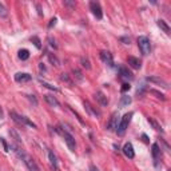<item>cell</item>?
I'll use <instances>...</instances> for the list:
<instances>
[{"mask_svg": "<svg viewBox=\"0 0 171 171\" xmlns=\"http://www.w3.org/2000/svg\"><path fill=\"white\" fill-rule=\"evenodd\" d=\"M142 139H143V142H149V139H147V135H142Z\"/></svg>", "mask_w": 171, "mask_h": 171, "instance_id": "b9f144b4", "label": "cell"}, {"mask_svg": "<svg viewBox=\"0 0 171 171\" xmlns=\"http://www.w3.org/2000/svg\"><path fill=\"white\" fill-rule=\"evenodd\" d=\"M80 63H82V66H83L84 68H87V70L91 68V64H90V60H88V58H82Z\"/></svg>", "mask_w": 171, "mask_h": 171, "instance_id": "d4e9b609", "label": "cell"}, {"mask_svg": "<svg viewBox=\"0 0 171 171\" xmlns=\"http://www.w3.org/2000/svg\"><path fill=\"white\" fill-rule=\"evenodd\" d=\"M48 159H50V163L52 165V167L55 169V171H59V166H58V158L56 155L52 153V151H48Z\"/></svg>", "mask_w": 171, "mask_h": 171, "instance_id": "2e32d148", "label": "cell"}, {"mask_svg": "<svg viewBox=\"0 0 171 171\" xmlns=\"http://www.w3.org/2000/svg\"><path fill=\"white\" fill-rule=\"evenodd\" d=\"M151 149H153V157H154V159H155V161H158L159 157H161V149H159V145H158V143H154Z\"/></svg>", "mask_w": 171, "mask_h": 171, "instance_id": "d6986e66", "label": "cell"}, {"mask_svg": "<svg viewBox=\"0 0 171 171\" xmlns=\"http://www.w3.org/2000/svg\"><path fill=\"white\" fill-rule=\"evenodd\" d=\"M48 42H50V46H51V47H54V48H58V44L55 43V40H54L52 38H48Z\"/></svg>", "mask_w": 171, "mask_h": 171, "instance_id": "836d02e7", "label": "cell"}, {"mask_svg": "<svg viewBox=\"0 0 171 171\" xmlns=\"http://www.w3.org/2000/svg\"><path fill=\"white\" fill-rule=\"evenodd\" d=\"M95 99H96V102H98L100 106H103V107H106L107 104H108V99H107V96L103 94L102 91H98L95 94Z\"/></svg>", "mask_w": 171, "mask_h": 171, "instance_id": "7c38bea8", "label": "cell"}, {"mask_svg": "<svg viewBox=\"0 0 171 171\" xmlns=\"http://www.w3.org/2000/svg\"><path fill=\"white\" fill-rule=\"evenodd\" d=\"M157 24H158V27L161 30H163V32H166L167 35H170V31H171V28H170V26L167 24V23L165 22V20H162V19H159V20L157 22Z\"/></svg>", "mask_w": 171, "mask_h": 171, "instance_id": "ac0fdd59", "label": "cell"}, {"mask_svg": "<svg viewBox=\"0 0 171 171\" xmlns=\"http://www.w3.org/2000/svg\"><path fill=\"white\" fill-rule=\"evenodd\" d=\"M123 154L126 155L128 159H133L135 157V151H134V147H133V145H131V143H126V145H124V147H123Z\"/></svg>", "mask_w": 171, "mask_h": 171, "instance_id": "8fae6325", "label": "cell"}, {"mask_svg": "<svg viewBox=\"0 0 171 171\" xmlns=\"http://www.w3.org/2000/svg\"><path fill=\"white\" fill-rule=\"evenodd\" d=\"M90 10L92 11V14L95 15L96 19H102L103 18V11H102V7L98 2H91L90 3Z\"/></svg>", "mask_w": 171, "mask_h": 171, "instance_id": "8992f818", "label": "cell"}, {"mask_svg": "<svg viewBox=\"0 0 171 171\" xmlns=\"http://www.w3.org/2000/svg\"><path fill=\"white\" fill-rule=\"evenodd\" d=\"M22 161L24 162V165L27 166V169H28L30 171H40V170H39V167H38V165H36V162H35L30 155L26 154L24 157L22 158Z\"/></svg>", "mask_w": 171, "mask_h": 171, "instance_id": "5b68a950", "label": "cell"}, {"mask_svg": "<svg viewBox=\"0 0 171 171\" xmlns=\"http://www.w3.org/2000/svg\"><path fill=\"white\" fill-rule=\"evenodd\" d=\"M120 40L126 42V44H128V43H130V39H127V38H120Z\"/></svg>", "mask_w": 171, "mask_h": 171, "instance_id": "f35d334b", "label": "cell"}, {"mask_svg": "<svg viewBox=\"0 0 171 171\" xmlns=\"http://www.w3.org/2000/svg\"><path fill=\"white\" fill-rule=\"evenodd\" d=\"M58 133H59L62 137L64 138V142L67 143V146H68V149L71 150V151H75L76 149V143H75V139H74V137L70 133H67L66 130H63V128H58Z\"/></svg>", "mask_w": 171, "mask_h": 171, "instance_id": "3957f363", "label": "cell"}, {"mask_svg": "<svg viewBox=\"0 0 171 171\" xmlns=\"http://www.w3.org/2000/svg\"><path fill=\"white\" fill-rule=\"evenodd\" d=\"M39 82H40V84L42 86H44L46 88H48V90H52V91H59L56 87H54V86H51L50 83H47V82H44V80H42V79H39Z\"/></svg>", "mask_w": 171, "mask_h": 171, "instance_id": "603a6c76", "label": "cell"}, {"mask_svg": "<svg viewBox=\"0 0 171 171\" xmlns=\"http://www.w3.org/2000/svg\"><path fill=\"white\" fill-rule=\"evenodd\" d=\"M56 22H58V19L56 18H52L51 20H50V23H48V28H52V27L56 24Z\"/></svg>", "mask_w": 171, "mask_h": 171, "instance_id": "1f68e13d", "label": "cell"}, {"mask_svg": "<svg viewBox=\"0 0 171 171\" xmlns=\"http://www.w3.org/2000/svg\"><path fill=\"white\" fill-rule=\"evenodd\" d=\"M36 8H38V11H39V15H43V12H42V8H40V6H39V4H36Z\"/></svg>", "mask_w": 171, "mask_h": 171, "instance_id": "60d3db41", "label": "cell"}, {"mask_svg": "<svg viewBox=\"0 0 171 171\" xmlns=\"http://www.w3.org/2000/svg\"><path fill=\"white\" fill-rule=\"evenodd\" d=\"M146 80L147 82H151V83H155V84H158V86H161V87H163V88H169V84H167V82L163 80L162 78H159V76H149Z\"/></svg>", "mask_w": 171, "mask_h": 171, "instance_id": "9c48e42d", "label": "cell"}, {"mask_svg": "<svg viewBox=\"0 0 171 171\" xmlns=\"http://www.w3.org/2000/svg\"><path fill=\"white\" fill-rule=\"evenodd\" d=\"M127 62H128V64H130L133 68H135V70H139L142 67V62L139 60L138 58H135V56H128Z\"/></svg>", "mask_w": 171, "mask_h": 171, "instance_id": "5bb4252c", "label": "cell"}, {"mask_svg": "<svg viewBox=\"0 0 171 171\" xmlns=\"http://www.w3.org/2000/svg\"><path fill=\"white\" fill-rule=\"evenodd\" d=\"M118 118L119 114L118 112H114L110 118V122L107 123V130L108 131H116V127H118Z\"/></svg>", "mask_w": 171, "mask_h": 171, "instance_id": "52a82bcc", "label": "cell"}, {"mask_svg": "<svg viewBox=\"0 0 171 171\" xmlns=\"http://www.w3.org/2000/svg\"><path fill=\"white\" fill-rule=\"evenodd\" d=\"M27 98H28V99L31 100V102L34 103V106H36V104H38V100L35 99V96H34V95H28V96H27Z\"/></svg>", "mask_w": 171, "mask_h": 171, "instance_id": "e575fe53", "label": "cell"}, {"mask_svg": "<svg viewBox=\"0 0 171 171\" xmlns=\"http://www.w3.org/2000/svg\"><path fill=\"white\" fill-rule=\"evenodd\" d=\"M10 135H11V137H14V139H15V142H16V143H20L22 139H20L19 134H18L15 130H10Z\"/></svg>", "mask_w": 171, "mask_h": 171, "instance_id": "4316f807", "label": "cell"}, {"mask_svg": "<svg viewBox=\"0 0 171 171\" xmlns=\"http://www.w3.org/2000/svg\"><path fill=\"white\" fill-rule=\"evenodd\" d=\"M31 79H32V76H31L30 74H27V72L15 74V80H16L18 83H26V82H30Z\"/></svg>", "mask_w": 171, "mask_h": 171, "instance_id": "30bf717a", "label": "cell"}, {"mask_svg": "<svg viewBox=\"0 0 171 171\" xmlns=\"http://www.w3.org/2000/svg\"><path fill=\"white\" fill-rule=\"evenodd\" d=\"M60 79H62V80H63V82H66V83H68L70 86H71V84H72V82H71V79H70V78H68V75H67V74H62V76H60Z\"/></svg>", "mask_w": 171, "mask_h": 171, "instance_id": "4dcf8cb0", "label": "cell"}, {"mask_svg": "<svg viewBox=\"0 0 171 171\" xmlns=\"http://www.w3.org/2000/svg\"><path fill=\"white\" fill-rule=\"evenodd\" d=\"M31 42L34 43V46H35V47H36L38 50H40V48H42V44H40V39H39L38 36H32V38H31Z\"/></svg>", "mask_w": 171, "mask_h": 171, "instance_id": "cb8c5ba5", "label": "cell"}, {"mask_svg": "<svg viewBox=\"0 0 171 171\" xmlns=\"http://www.w3.org/2000/svg\"><path fill=\"white\" fill-rule=\"evenodd\" d=\"M44 100L47 102L51 107H59V100H58L55 96H52V95H44Z\"/></svg>", "mask_w": 171, "mask_h": 171, "instance_id": "9a60e30c", "label": "cell"}, {"mask_svg": "<svg viewBox=\"0 0 171 171\" xmlns=\"http://www.w3.org/2000/svg\"><path fill=\"white\" fill-rule=\"evenodd\" d=\"M90 171H99V169L96 166H94V165H91L90 166Z\"/></svg>", "mask_w": 171, "mask_h": 171, "instance_id": "74e56055", "label": "cell"}, {"mask_svg": "<svg viewBox=\"0 0 171 171\" xmlns=\"http://www.w3.org/2000/svg\"><path fill=\"white\" fill-rule=\"evenodd\" d=\"M39 68H40V71H46V67H44V64H43V63L39 64Z\"/></svg>", "mask_w": 171, "mask_h": 171, "instance_id": "ab89813d", "label": "cell"}, {"mask_svg": "<svg viewBox=\"0 0 171 171\" xmlns=\"http://www.w3.org/2000/svg\"><path fill=\"white\" fill-rule=\"evenodd\" d=\"M131 103V98L130 96H127V95H123L122 98H120V102H119V106L120 107H126L128 106V104Z\"/></svg>", "mask_w": 171, "mask_h": 171, "instance_id": "44dd1931", "label": "cell"}, {"mask_svg": "<svg viewBox=\"0 0 171 171\" xmlns=\"http://www.w3.org/2000/svg\"><path fill=\"white\" fill-rule=\"evenodd\" d=\"M100 59L103 60V63L108 64L110 67H112V64H114V60H112V54L110 51H100Z\"/></svg>", "mask_w": 171, "mask_h": 171, "instance_id": "ba28073f", "label": "cell"}, {"mask_svg": "<svg viewBox=\"0 0 171 171\" xmlns=\"http://www.w3.org/2000/svg\"><path fill=\"white\" fill-rule=\"evenodd\" d=\"M18 56H19V59H20V60H27L30 58V51H28V50H26V48H23V50H20V51L18 52Z\"/></svg>", "mask_w": 171, "mask_h": 171, "instance_id": "ffe728a7", "label": "cell"}, {"mask_svg": "<svg viewBox=\"0 0 171 171\" xmlns=\"http://www.w3.org/2000/svg\"><path fill=\"white\" fill-rule=\"evenodd\" d=\"M149 122H150L151 124H153V127H154V128H155V130H157V131H162V127L159 126V124H158L157 122H155V120H154L153 118H149Z\"/></svg>", "mask_w": 171, "mask_h": 171, "instance_id": "f1b7e54d", "label": "cell"}, {"mask_svg": "<svg viewBox=\"0 0 171 171\" xmlns=\"http://www.w3.org/2000/svg\"><path fill=\"white\" fill-rule=\"evenodd\" d=\"M7 16H8V11H7L3 3H0V18H7Z\"/></svg>", "mask_w": 171, "mask_h": 171, "instance_id": "7402d4cb", "label": "cell"}, {"mask_svg": "<svg viewBox=\"0 0 171 171\" xmlns=\"http://www.w3.org/2000/svg\"><path fill=\"white\" fill-rule=\"evenodd\" d=\"M138 47L141 50V52L143 55H149L150 51H151V44H150V40L147 36H139L138 38Z\"/></svg>", "mask_w": 171, "mask_h": 171, "instance_id": "277c9868", "label": "cell"}, {"mask_svg": "<svg viewBox=\"0 0 171 171\" xmlns=\"http://www.w3.org/2000/svg\"><path fill=\"white\" fill-rule=\"evenodd\" d=\"M0 145L3 146V149H4L6 153H8V151H10V146H8V143L6 142L4 138H0Z\"/></svg>", "mask_w": 171, "mask_h": 171, "instance_id": "83f0119b", "label": "cell"}, {"mask_svg": "<svg viewBox=\"0 0 171 171\" xmlns=\"http://www.w3.org/2000/svg\"><path fill=\"white\" fill-rule=\"evenodd\" d=\"M10 116H11V119H12L14 122H16L18 124H22V126H28V127H32V128L38 127L32 120H30L28 118H26V116H23V115L16 114L15 111H10Z\"/></svg>", "mask_w": 171, "mask_h": 171, "instance_id": "6da1fadb", "label": "cell"}, {"mask_svg": "<svg viewBox=\"0 0 171 171\" xmlns=\"http://www.w3.org/2000/svg\"><path fill=\"white\" fill-rule=\"evenodd\" d=\"M119 74L122 78H126V79H133V74L128 71V68H126L124 66H119Z\"/></svg>", "mask_w": 171, "mask_h": 171, "instance_id": "e0dca14e", "label": "cell"}, {"mask_svg": "<svg viewBox=\"0 0 171 171\" xmlns=\"http://www.w3.org/2000/svg\"><path fill=\"white\" fill-rule=\"evenodd\" d=\"M64 4L68 6V7H71V8H74V7H75V2H68V0H66Z\"/></svg>", "mask_w": 171, "mask_h": 171, "instance_id": "d590c367", "label": "cell"}, {"mask_svg": "<svg viewBox=\"0 0 171 171\" xmlns=\"http://www.w3.org/2000/svg\"><path fill=\"white\" fill-rule=\"evenodd\" d=\"M84 107H86V110H87V112L88 114H91V115H94V116H100V111L99 110H96V108L92 106V104L90 103V102H86L84 100Z\"/></svg>", "mask_w": 171, "mask_h": 171, "instance_id": "4fadbf2b", "label": "cell"}, {"mask_svg": "<svg viewBox=\"0 0 171 171\" xmlns=\"http://www.w3.org/2000/svg\"><path fill=\"white\" fill-rule=\"evenodd\" d=\"M151 92H153V94H155V95H158V98H162L163 100H165V96H163L162 94H159L158 91H155V90H151Z\"/></svg>", "mask_w": 171, "mask_h": 171, "instance_id": "8d00e7d4", "label": "cell"}, {"mask_svg": "<svg viewBox=\"0 0 171 171\" xmlns=\"http://www.w3.org/2000/svg\"><path fill=\"white\" fill-rule=\"evenodd\" d=\"M133 115H134V112H127V114L122 118V120L118 123V127H116V133H118V135H120V137L124 135V133H126V130L128 127V124H130V122H131Z\"/></svg>", "mask_w": 171, "mask_h": 171, "instance_id": "7a4b0ae2", "label": "cell"}, {"mask_svg": "<svg viewBox=\"0 0 171 171\" xmlns=\"http://www.w3.org/2000/svg\"><path fill=\"white\" fill-rule=\"evenodd\" d=\"M128 90H130V84H128V83H123L122 84V92H126Z\"/></svg>", "mask_w": 171, "mask_h": 171, "instance_id": "d6a6232c", "label": "cell"}, {"mask_svg": "<svg viewBox=\"0 0 171 171\" xmlns=\"http://www.w3.org/2000/svg\"><path fill=\"white\" fill-rule=\"evenodd\" d=\"M48 59H50V62L54 64V66H59V60H58V58L55 56V55H52V54H48Z\"/></svg>", "mask_w": 171, "mask_h": 171, "instance_id": "484cf974", "label": "cell"}, {"mask_svg": "<svg viewBox=\"0 0 171 171\" xmlns=\"http://www.w3.org/2000/svg\"><path fill=\"white\" fill-rule=\"evenodd\" d=\"M72 74H74V76L78 80H83V75H82V72L79 71V70H72Z\"/></svg>", "mask_w": 171, "mask_h": 171, "instance_id": "f546056e", "label": "cell"}]
</instances>
